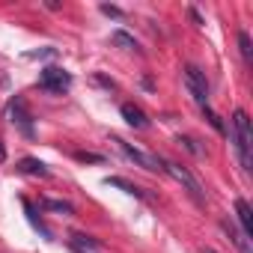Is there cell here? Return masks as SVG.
Masks as SVG:
<instances>
[{
    "mask_svg": "<svg viewBox=\"0 0 253 253\" xmlns=\"http://www.w3.org/2000/svg\"><path fill=\"white\" fill-rule=\"evenodd\" d=\"M229 140L235 143V152H238V161L244 170L253 167V131H250V119L244 110H235L232 113V131H229Z\"/></svg>",
    "mask_w": 253,
    "mask_h": 253,
    "instance_id": "6da1fadb",
    "label": "cell"
},
{
    "mask_svg": "<svg viewBox=\"0 0 253 253\" xmlns=\"http://www.w3.org/2000/svg\"><path fill=\"white\" fill-rule=\"evenodd\" d=\"M161 170L167 173V176H173L188 194H191V200L197 203V206H206V191H203V185H200V179L188 170V167H182V164H176V161H164L161 164Z\"/></svg>",
    "mask_w": 253,
    "mask_h": 253,
    "instance_id": "7a4b0ae2",
    "label": "cell"
},
{
    "mask_svg": "<svg viewBox=\"0 0 253 253\" xmlns=\"http://www.w3.org/2000/svg\"><path fill=\"white\" fill-rule=\"evenodd\" d=\"M69 86H72V75H69L66 69H60V66H45V69L39 72V89L54 92V95H63Z\"/></svg>",
    "mask_w": 253,
    "mask_h": 253,
    "instance_id": "3957f363",
    "label": "cell"
},
{
    "mask_svg": "<svg viewBox=\"0 0 253 253\" xmlns=\"http://www.w3.org/2000/svg\"><path fill=\"white\" fill-rule=\"evenodd\" d=\"M113 143L122 149V155L128 158V161H134L137 167H143V170H149V173H158L161 170V158L158 155H152V152H146V149H140V146H131V143H125L122 137H113Z\"/></svg>",
    "mask_w": 253,
    "mask_h": 253,
    "instance_id": "277c9868",
    "label": "cell"
},
{
    "mask_svg": "<svg viewBox=\"0 0 253 253\" xmlns=\"http://www.w3.org/2000/svg\"><path fill=\"white\" fill-rule=\"evenodd\" d=\"M6 116H9V122L15 125V128H18L24 137H36V128H33V113L27 110V104H24V98H21V95H15V98L9 101Z\"/></svg>",
    "mask_w": 253,
    "mask_h": 253,
    "instance_id": "5b68a950",
    "label": "cell"
},
{
    "mask_svg": "<svg viewBox=\"0 0 253 253\" xmlns=\"http://www.w3.org/2000/svg\"><path fill=\"white\" fill-rule=\"evenodd\" d=\"M185 86L191 92V98L197 104H209V81H206V72H200L197 66H185Z\"/></svg>",
    "mask_w": 253,
    "mask_h": 253,
    "instance_id": "8992f818",
    "label": "cell"
},
{
    "mask_svg": "<svg viewBox=\"0 0 253 253\" xmlns=\"http://www.w3.org/2000/svg\"><path fill=\"white\" fill-rule=\"evenodd\" d=\"M220 229L229 235V241L238 247V253H253V238H250V235H244V232L232 223V217H223V220H220Z\"/></svg>",
    "mask_w": 253,
    "mask_h": 253,
    "instance_id": "52a82bcc",
    "label": "cell"
},
{
    "mask_svg": "<svg viewBox=\"0 0 253 253\" xmlns=\"http://www.w3.org/2000/svg\"><path fill=\"white\" fill-rule=\"evenodd\" d=\"M119 113H122V119L131 125V128H149V119H146V113L137 107V104H131V101H125L122 107H119Z\"/></svg>",
    "mask_w": 253,
    "mask_h": 253,
    "instance_id": "ba28073f",
    "label": "cell"
},
{
    "mask_svg": "<svg viewBox=\"0 0 253 253\" xmlns=\"http://www.w3.org/2000/svg\"><path fill=\"white\" fill-rule=\"evenodd\" d=\"M235 217H238V229L244 232V235H253V211H250V203L244 200V197H238L235 200Z\"/></svg>",
    "mask_w": 253,
    "mask_h": 253,
    "instance_id": "9c48e42d",
    "label": "cell"
},
{
    "mask_svg": "<svg viewBox=\"0 0 253 253\" xmlns=\"http://www.w3.org/2000/svg\"><path fill=\"white\" fill-rule=\"evenodd\" d=\"M15 170L24 173V176H39V179H48V176H51V170H48L39 158H21V161L15 164Z\"/></svg>",
    "mask_w": 253,
    "mask_h": 253,
    "instance_id": "30bf717a",
    "label": "cell"
},
{
    "mask_svg": "<svg viewBox=\"0 0 253 253\" xmlns=\"http://www.w3.org/2000/svg\"><path fill=\"white\" fill-rule=\"evenodd\" d=\"M24 211H27V220H30V226H33L36 232H42V238H48V241H51V238H54V232H51V229L42 223V217L36 214V209H33V203H30V200H24Z\"/></svg>",
    "mask_w": 253,
    "mask_h": 253,
    "instance_id": "8fae6325",
    "label": "cell"
},
{
    "mask_svg": "<svg viewBox=\"0 0 253 253\" xmlns=\"http://www.w3.org/2000/svg\"><path fill=\"white\" fill-rule=\"evenodd\" d=\"M104 185H110V188H119V191H125V194H131V197H143V191H140L137 185H131V182H125L122 176H107V179H104Z\"/></svg>",
    "mask_w": 253,
    "mask_h": 253,
    "instance_id": "7c38bea8",
    "label": "cell"
},
{
    "mask_svg": "<svg viewBox=\"0 0 253 253\" xmlns=\"http://www.w3.org/2000/svg\"><path fill=\"white\" fill-rule=\"evenodd\" d=\"M110 42H113V45H119V48H125V51H134V48H137L134 36H128L125 30H113V33H110Z\"/></svg>",
    "mask_w": 253,
    "mask_h": 253,
    "instance_id": "4fadbf2b",
    "label": "cell"
},
{
    "mask_svg": "<svg viewBox=\"0 0 253 253\" xmlns=\"http://www.w3.org/2000/svg\"><path fill=\"white\" fill-rule=\"evenodd\" d=\"M42 209L45 211H63V214H72L75 211L72 203H66V200H42Z\"/></svg>",
    "mask_w": 253,
    "mask_h": 253,
    "instance_id": "5bb4252c",
    "label": "cell"
},
{
    "mask_svg": "<svg viewBox=\"0 0 253 253\" xmlns=\"http://www.w3.org/2000/svg\"><path fill=\"white\" fill-rule=\"evenodd\" d=\"M72 247H75V250H84V253H86V250H98L101 244H98V241H92L89 235H75V238H72Z\"/></svg>",
    "mask_w": 253,
    "mask_h": 253,
    "instance_id": "9a60e30c",
    "label": "cell"
},
{
    "mask_svg": "<svg viewBox=\"0 0 253 253\" xmlns=\"http://www.w3.org/2000/svg\"><path fill=\"white\" fill-rule=\"evenodd\" d=\"M203 113H206V119H209V125H211V128H214L217 134H226V128H223V119H220V116H217V113H214V110H211L209 104L203 107Z\"/></svg>",
    "mask_w": 253,
    "mask_h": 253,
    "instance_id": "2e32d148",
    "label": "cell"
},
{
    "mask_svg": "<svg viewBox=\"0 0 253 253\" xmlns=\"http://www.w3.org/2000/svg\"><path fill=\"white\" fill-rule=\"evenodd\" d=\"M176 143H182V146H185L191 155H197V158H203V155H206V149H203V146H197V140H194V137H179Z\"/></svg>",
    "mask_w": 253,
    "mask_h": 253,
    "instance_id": "e0dca14e",
    "label": "cell"
},
{
    "mask_svg": "<svg viewBox=\"0 0 253 253\" xmlns=\"http://www.w3.org/2000/svg\"><path fill=\"white\" fill-rule=\"evenodd\" d=\"M238 48H241V57H244V63H250V54H253V48H250V36L241 30L238 33Z\"/></svg>",
    "mask_w": 253,
    "mask_h": 253,
    "instance_id": "ac0fdd59",
    "label": "cell"
},
{
    "mask_svg": "<svg viewBox=\"0 0 253 253\" xmlns=\"http://www.w3.org/2000/svg\"><path fill=\"white\" fill-rule=\"evenodd\" d=\"M75 158L84 164H104V155H95V152H75Z\"/></svg>",
    "mask_w": 253,
    "mask_h": 253,
    "instance_id": "d6986e66",
    "label": "cell"
},
{
    "mask_svg": "<svg viewBox=\"0 0 253 253\" xmlns=\"http://www.w3.org/2000/svg\"><path fill=\"white\" fill-rule=\"evenodd\" d=\"M57 54V48H42V51H30V54H24L27 60H45V57H54Z\"/></svg>",
    "mask_w": 253,
    "mask_h": 253,
    "instance_id": "ffe728a7",
    "label": "cell"
},
{
    "mask_svg": "<svg viewBox=\"0 0 253 253\" xmlns=\"http://www.w3.org/2000/svg\"><path fill=\"white\" fill-rule=\"evenodd\" d=\"M101 12H104V15H110V18H122V9H119V6H110V3H104V6H101Z\"/></svg>",
    "mask_w": 253,
    "mask_h": 253,
    "instance_id": "44dd1931",
    "label": "cell"
},
{
    "mask_svg": "<svg viewBox=\"0 0 253 253\" xmlns=\"http://www.w3.org/2000/svg\"><path fill=\"white\" fill-rule=\"evenodd\" d=\"M188 15H191V21H194L197 27H203V24H206V21L200 18V12H197V9H188Z\"/></svg>",
    "mask_w": 253,
    "mask_h": 253,
    "instance_id": "7402d4cb",
    "label": "cell"
},
{
    "mask_svg": "<svg viewBox=\"0 0 253 253\" xmlns=\"http://www.w3.org/2000/svg\"><path fill=\"white\" fill-rule=\"evenodd\" d=\"M0 161H6V146H3V140H0Z\"/></svg>",
    "mask_w": 253,
    "mask_h": 253,
    "instance_id": "603a6c76",
    "label": "cell"
},
{
    "mask_svg": "<svg viewBox=\"0 0 253 253\" xmlns=\"http://www.w3.org/2000/svg\"><path fill=\"white\" fill-rule=\"evenodd\" d=\"M203 253H214V250H211V247H206V250H203Z\"/></svg>",
    "mask_w": 253,
    "mask_h": 253,
    "instance_id": "cb8c5ba5",
    "label": "cell"
}]
</instances>
